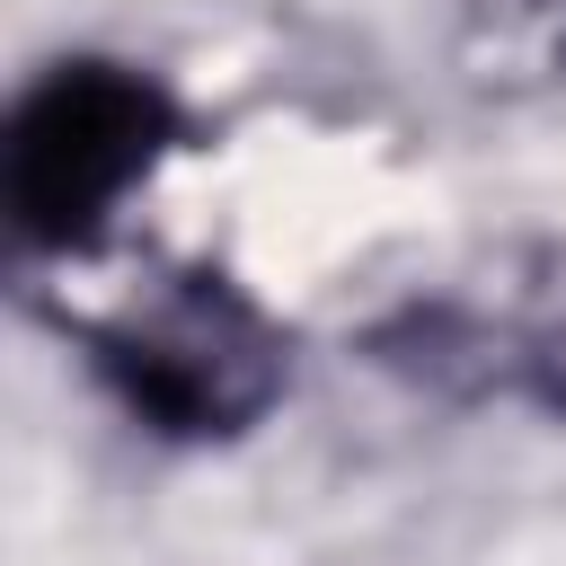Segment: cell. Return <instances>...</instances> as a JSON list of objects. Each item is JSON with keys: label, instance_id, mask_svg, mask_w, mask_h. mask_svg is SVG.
Returning a JSON list of instances; mask_svg holds the SVG:
<instances>
[{"label": "cell", "instance_id": "obj_1", "mask_svg": "<svg viewBox=\"0 0 566 566\" xmlns=\"http://www.w3.org/2000/svg\"><path fill=\"white\" fill-rule=\"evenodd\" d=\"M88 363L115 407L168 442L248 433L283 398V336L221 265H177L115 301L88 327Z\"/></svg>", "mask_w": 566, "mask_h": 566}, {"label": "cell", "instance_id": "obj_2", "mask_svg": "<svg viewBox=\"0 0 566 566\" xmlns=\"http://www.w3.org/2000/svg\"><path fill=\"white\" fill-rule=\"evenodd\" d=\"M186 133L177 97L133 62H53L9 115V221L27 248H88L106 212Z\"/></svg>", "mask_w": 566, "mask_h": 566}, {"label": "cell", "instance_id": "obj_3", "mask_svg": "<svg viewBox=\"0 0 566 566\" xmlns=\"http://www.w3.org/2000/svg\"><path fill=\"white\" fill-rule=\"evenodd\" d=\"M416 363L424 371H451V363H478L486 371V389H513V398H539V407H566V265L539 283V292H522V301H504L495 318L486 310H433V318H416Z\"/></svg>", "mask_w": 566, "mask_h": 566}, {"label": "cell", "instance_id": "obj_4", "mask_svg": "<svg viewBox=\"0 0 566 566\" xmlns=\"http://www.w3.org/2000/svg\"><path fill=\"white\" fill-rule=\"evenodd\" d=\"M460 53L495 88L566 80V0H460Z\"/></svg>", "mask_w": 566, "mask_h": 566}]
</instances>
